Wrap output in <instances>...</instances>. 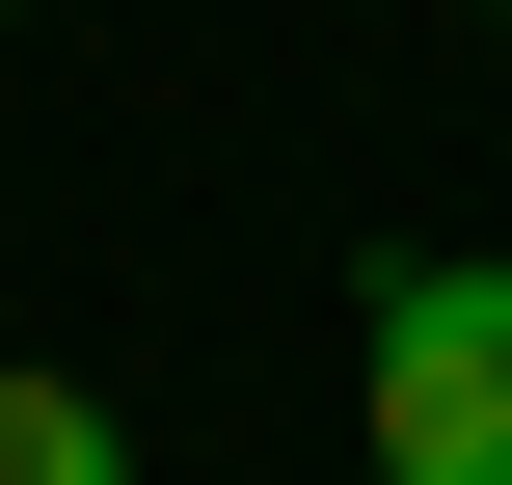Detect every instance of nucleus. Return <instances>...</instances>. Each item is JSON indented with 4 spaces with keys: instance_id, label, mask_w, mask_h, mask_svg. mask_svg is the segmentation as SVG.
Wrapping results in <instances>:
<instances>
[{
    "instance_id": "nucleus-1",
    "label": "nucleus",
    "mask_w": 512,
    "mask_h": 485,
    "mask_svg": "<svg viewBox=\"0 0 512 485\" xmlns=\"http://www.w3.org/2000/svg\"><path fill=\"white\" fill-rule=\"evenodd\" d=\"M378 485H512V243L378 270Z\"/></svg>"
},
{
    "instance_id": "nucleus-2",
    "label": "nucleus",
    "mask_w": 512,
    "mask_h": 485,
    "mask_svg": "<svg viewBox=\"0 0 512 485\" xmlns=\"http://www.w3.org/2000/svg\"><path fill=\"white\" fill-rule=\"evenodd\" d=\"M0 485H135V432H108L81 378H0Z\"/></svg>"
}]
</instances>
